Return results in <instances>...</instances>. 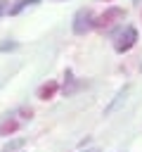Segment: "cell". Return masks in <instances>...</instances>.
<instances>
[{
  "label": "cell",
  "instance_id": "cell-5",
  "mask_svg": "<svg viewBox=\"0 0 142 152\" xmlns=\"http://www.w3.org/2000/svg\"><path fill=\"white\" fill-rule=\"evenodd\" d=\"M57 90H59V83H57V81H47V83H43V86L38 88V97H40V100H52V97L57 95Z\"/></svg>",
  "mask_w": 142,
  "mask_h": 152
},
{
  "label": "cell",
  "instance_id": "cell-7",
  "mask_svg": "<svg viewBox=\"0 0 142 152\" xmlns=\"http://www.w3.org/2000/svg\"><path fill=\"white\" fill-rule=\"evenodd\" d=\"M38 2H40V0H14V5H9L7 12H9L12 17H17L21 10H26V7H31V5H38Z\"/></svg>",
  "mask_w": 142,
  "mask_h": 152
},
{
  "label": "cell",
  "instance_id": "cell-1",
  "mask_svg": "<svg viewBox=\"0 0 142 152\" xmlns=\"http://www.w3.org/2000/svg\"><path fill=\"white\" fill-rule=\"evenodd\" d=\"M73 33L76 36H85L88 31H92L95 28V14H92V10L90 7H80L76 14H73Z\"/></svg>",
  "mask_w": 142,
  "mask_h": 152
},
{
  "label": "cell",
  "instance_id": "cell-9",
  "mask_svg": "<svg viewBox=\"0 0 142 152\" xmlns=\"http://www.w3.org/2000/svg\"><path fill=\"white\" fill-rule=\"evenodd\" d=\"M17 48H19L17 40H5V43H0V52H9V50H17Z\"/></svg>",
  "mask_w": 142,
  "mask_h": 152
},
{
  "label": "cell",
  "instance_id": "cell-10",
  "mask_svg": "<svg viewBox=\"0 0 142 152\" xmlns=\"http://www.w3.org/2000/svg\"><path fill=\"white\" fill-rule=\"evenodd\" d=\"M7 10H9V7H7V0H0V17H2Z\"/></svg>",
  "mask_w": 142,
  "mask_h": 152
},
{
  "label": "cell",
  "instance_id": "cell-8",
  "mask_svg": "<svg viewBox=\"0 0 142 152\" xmlns=\"http://www.w3.org/2000/svg\"><path fill=\"white\" fill-rule=\"evenodd\" d=\"M26 145V138H14V140H7L5 145H2V152H17V150H21Z\"/></svg>",
  "mask_w": 142,
  "mask_h": 152
},
{
  "label": "cell",
  "instance_id": "cell-6",
  "mask_svg": "<svg viewBox=\"0 0 142 152\" xmlns=\"http://www.w3.org/2000/svg\"><path fill=\"white\" fill-rule=\"evenodd\" d=\"M17 131H19V121H17V119L5 116V119L0 121V138H2V135H12V133H17Z\"/></svg>",
  "mask_w": 142,
  "mask_h": 152
},
{
  "label": "cell",
  "instance_id": "cell-2",
  "mask_svg": "<svg viewBox=\"0 0 142 152\" xmlns=\"http://www.w3.org/2000/svg\"><path fill=\"white\" fill-rule=\"evenodd\" d=\"M135 43H137V28H135V26H123V28L116 33V38H114V50H116L118 55H123V52H128Z\"/></svg>",
  "mask_w": 142,
  "mask_h": 152
},
{
  "label": "cell",
  "instance_id": "cell-12",
  "mask_svg": "<svg viewBox=\"0 0 142 152\" xmlns=\"http://www.w3.org/2000/svg\"><path fill=\"white\" fill-rule=\"evenodd\" d=\"M133 2H135V5H142V0H133Z\"/></svg>",
  "mask_w": 142,
  "mask_h": 152
},
{
  "label": "cell",
  "instance_id": "cell-11",
  "mask_svg": "<svg viewBox=\"0 0 142 152\" xmlns=\"http://www.w3.org/2000/svg\"><path fill=\"white\" fill-rule=\"evenodd\" d=\"M80 152H99L97 147H92V150H80Z\"/></svg>",
  "mask_w": 142,
  "mask_h": 152
},
{
  "label": "cell",
  "instance_id": "cell-4",
  "mask_svg": "<svg viewBox=\"0 0 142 152\" xmlns=\"http://www.w3.org/2000/svg\"><path fill=\"white\" fill-rule=\"evenodd\" d=\"M128 93H130V86H128V83H125L123 88H118V90H116V95H114V100H111V102H109V104L104 107V116H109V114H114V112H116V109L121 107V102H125V97H128Z\"/></svg>",
  "mask_w": 142,
  "mask_h": 152
},
{
  "label": "cell",
  "instance_id": "cell-3",
  "mask_svg": "<svg viewBox=\"0 0 142 152\" xmlns=\"http://www.w3.org/2000/svg\"><path fill=\"white\" fill-rule=\"evenodd\" d=\"M125 10L123 7H106L99 17H95V28H109L114 21H123Z\"/></svg>",
  "mask_w": 142,
  "mask_h": 152
}]
</instances>
